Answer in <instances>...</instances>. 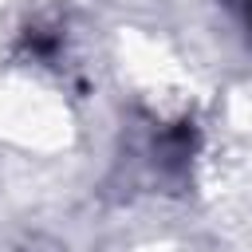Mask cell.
I'll use <instances>...</instances> for the list:
<instances>
[{
  "label": "cell",
  "mask_w": 252,
  "mask_h": 252,
  "mask_svg": "<svg viewBox=\"0 0 252 252\" xmlns=\"http://www.w3.org/2000/svg\"><path fill=\"white\" fill-rule=\"evenodd\" d=\"M244 20H248V28H252V0H244Z\"/></svg>",
  "instance_id": "6da1fadb"
}]
</instances>
